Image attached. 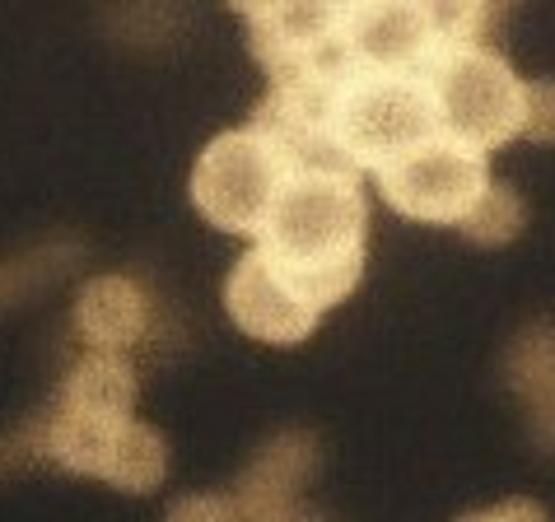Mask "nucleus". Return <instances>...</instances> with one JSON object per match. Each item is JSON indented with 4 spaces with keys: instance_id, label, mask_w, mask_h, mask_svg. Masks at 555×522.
<instances>
[{
    "instance_id": "20e7f679",
    "label": "nucleus",
    "mask_w": 555,
    "mask_h": 522,
    "mask_svg": "<svg viewBox=\"0 0 555 522\" xmlns=\"http://www.w3.org/2000/svg\"><path fill=\"white\" fill-rule=\"evenodd\" d=\"M42 453L75 475H94L127 495H150L168 475V443L145 420H99L75 410H48L42 416Z\"/></svg>"
},
{
    "instance_id": "2eb2a0df",
    "label": "nucleus",
    "mask_w": 555,
    "mask_h": 522,
    "mask_svg": "<svg viewBox=\"0 0 555 522\" xmlns=\"http://www.w3.org/2000/svg\"><path fill=\"white\" fill-rule=\"evenodd\" d=\"M457 229L472 243H481V248H504V243H514L528 229V206H522V196L508 182H490L476 210Z\"/></svg>"
},
{
    "instance_id": "ddd939ff",
    "label": "nucleus",
    "mask_w": 555,
    "mask_h": 522,
    "mask_svg": "<svg viewBox=\"0 0 555 522\" xmlns=\"http://www.w3.org/2000/svg\"><path fill=\"white\" fill-rule=\"evenodd\" d=\"M135 402H141V378L127 355H103V350H85L80 360L66 368L56 388V410H75V416H99V420H127Z\"/></svg>"
},
{
    "instance_id": "423d86ee",
    "label": "nucleus",
    "mask_w": 555,
    "mask_h": 522,
    "mask_svg": "<svg viewBox=\"0 0 555 522\" xmlns=\"http://www.w3.org/2000/svg\"><path fill=\"white\" fill-rule=\"evenodd\" d=\"M490 187V155L439 131L378 173V192L397 214L421 224H462Z\"/></svg>"
},
{
    "instance_id": "f8f14e48",
    "label": "nucleus",
    "mask_w": 555,
    "mask_h": 522,
    "mask_svg": "<svg viewBox=\"0 0 555 522\" xmlns=\"http://www.w3.org/2000/svg\"><path fill=\"white\" fill-rule=\"evenodd\" d=\"M150 295L131 275H94L75 295V331L89 341V350L103 355H127L150 331Z\"/></svg>"
},
{
    "instance_id": "1a4fd4ad",
    "label": "nucleus",
    "mask_w": 555,
    "mask_h": 522,
    "mask_svg": "<svg viewBox=\"0 0 555 522\" xmlns=\"http://www.w3.org/2000/svg\"><path fill=\"white\" fill-rule=\"evenodd\" d=\"M439 56V38L429 24V5L415 0H364L346 5L341 19V61L350 70L425 75Z\"/></svg>"
},
{
    "instance_id": "0eeeda50",
    "label": "nucleus",
    "mask_w": 555,
    "mask_h": 522,
    "mask_svg": "<svg viewBox=\"0 0 555 522\" xmlns=\"http://www.w3.org/2000/svg\"><path fill=\"white\" fill-rule=\"evenodd\" d=\"M341 70H313V75H285L271 80L267 99L257 103L248 131H257L289 173L299 168H350L332 141V99Z\"/></svg>"
},
{
    "instance_id": "f03ea898",
    "label": "nucleus",
    "mask_w": 555,
    "mask_h": 522,
    "mask_svg": "<svg viewBox=\"0 0 555 522\" xmlns=\"http://www.w3.org/2000/svg\"><path fill=\"white\" fill-rule=\"evenodd\" d=\"M439 131L425 75L341 70L332 99V141L354 173H383Z\"/></svg>"
},
{
    "instance_id": "39448f33",
    "label": "nucleus",
    "mask_w": 555,
    "mask_h": 522,
    "mask_svg": "<svg viewBox=\"0 0 555 522\" xmlns=\"http://www.w3.org/2000/svg\"><path fill=\"white\" fill-rule=\"evenodd\" d=\"M285 178V159L257 131H220L192 168V206L206 214V224L224 229V234L257 238Z\"/></svg>"
},
{
    "instance_id": "6ab92c4d",
    "label": "nucleus",
    "mask_w": 555,
    "mask_h": 522,
    "mask_svg": "<svg viewBox=\"0 0 555 522\" xmlns=\"http://www.w3.org/2000/svg\"><path fill=\"white\" fill-rule=\"evenodd\" d=\"M457 522H551V513L537 499L514 495L504 504H490V509H481V513H462Z\"/></svg>"
},
{
    "instance_id": "7ed1b4c3",
    "label": "nucleus",
    "mask_w": 555,
    "mask_h": 522,
    "mask_svg": "<svg viewBox=\"0 0 555 522\" xmlns=\"http://www.w3.org/2000/svg\"><path fill=\"white\" fill-rule=\"evenodd\" d=\"M425 80L429 94H435L439 127L457 141L476 145L481 155L522 135V94H528V84L518 80V70L490 42L439 52L435 66L425 70Z\"/></svg>"
},
{
    "instance_id": "4468645a",
    "label": "nucleus",
    "mask_w": 555,
    "mask_h": 522,
    "mask_svg": "<svg viewBox=\"0 0 555 522\" xmlns=\"http://www.w3.org/2000/svg\"><path fill=\"white\" fill-rule=\"evenodd\" d=\"M504 374L528 410L532 439L555 453V322H532L528 331H518V341L508 345Z\"/></svg>"
},
{
    "instance_id": "f257e3e1",
    "label": "nucleus",
    "mask_w": 555,
    "mask_h": 522,
    "mask_svg": "<svg viewBox=\"0 0 555 522\" xmlns=\"http://www.w3.org/2000/svg\"><path fill=\"white\" fill-rule=\"evenodd\" d=\"M369 201L354 168H299L257 234V252L299 289L308 309H336L364 275Z\"/></svg>"
},
{
    "instance_id": "a211bd4d",
    "label": "nucleus",
    "mask_w": 555,
    "mask_h": 522,
    "mask_svg": "<svg viewBox=\"0 0 555 522\" xmlns=\"http://www.w3.org/2000/svg\"><path fill=\"white\" fill-rule=\"evenodd\" d=\"M164 522H238V509H234V495H182L168 504Z\"/></svg>"
},
{
    "instance_id": "9d476101",
    "label": "nucleus",
    "mask_w": 555,
    "mask_h": 522,
    "mask_svg": "<svg viewBox=\"0 0 555 522\" xmlns=\"http://www.w3.org/2000/svg\"><path fill=\"white\" fill-rule=\"evenodd\" d=\"M224 309L234 317L243 336H253L261 345H299L318 327V309H308L299 289L285 280L257 248L234 261L224 280Z\"/></svg>"
},
{
    "instance_id": "f3484780",
    "label": "nucleus",
    "mask_w": 555,
    "mask_h": 522,
    "mask_svg": "<svg viewBox=\"0 0 555 522\" xmlns=\"http://www.w3.org/2000/svg\"><path fill=\"white\" fill-rule=\"evenodd\" d=\"M522 135L532 145H555V80H532L522 94Z\"/></svg>"
},
{
    "instance_id": "9b49d317",
    "label": "nucleus",
    "mask_w": 555,
    "mask_h": 522,
    "mask_svg": "<svg viewBox=\"0 0 555 522\" xmlns=\"http://www.w3.org/2000/svg\"><path fill=\"white\" fill-rule=\"evenodd\" d=\"M318 467V443L308 434H281L257 453L234 490L238 522H313L299 509V490Z\"/></svg>"
},
{
    "instance_id": "6e6552de",
    "label": "nucleus",
    "mask_w": 555,
    "mask_h": 522,
    "mask_svg": "<svg viewBox=\"0 0 555 522\" xmlns=\"http://www.w3.org/2000/svg\"><path fill=\"white\" fill-rule=\"evenodd\" d=\"M253 34V56L271 70V80L285 75H313V70H346L341 61V19L346 5H308V0H289V5H234Z\"/></svg>"
},
{
    "instance_id": "dca6fc26",
    "label": "nucleus",
    "mask_w": 555,
    "mask_h": 522,
    "mask_svg": "<svg viewBox=\"0 0 555 522\" xmlns=\"http://www.w3.org/2000/svg\"><path fill=\"white\" fill-rule=\"evenodd\" d=\"M495 5L486 0H472V5H457V0H443V5H429V24H435L439 52H457V48H481L490 24H495Z\"/></svg>"
}]
</instances>
